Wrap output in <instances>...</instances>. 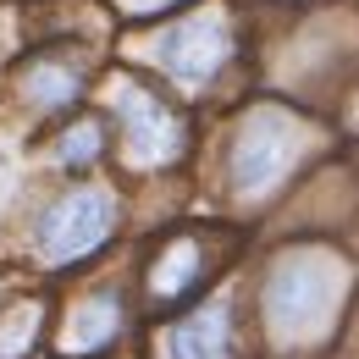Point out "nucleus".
I'll list each match as a JSON object with an SVG mask.
<instances>
[{"instance_id": "nucleus-1", "label": "nucleus", "mask_w": 359, "mask_h": 359, "mask_svg": "<svg viewBox=\"0 0 359 359\" xmlns=\"http://www.w3.org/2000/svg\"><path fill=\"white\" fill-rule=\"evenodd\" d=\"M105 232H111V205H105L100 194H72V199L45 222V249L55 260H67V255L94 249Z\"/></svg>"}, {"instance_id": "nucleus-2", "label": "nucleus", "mask_w": 359, "mask_h": 359, "mask_svg": "<svg viewBox=\"0 0 359 359\" xmlns=\"http://www.w3.org/2000/svg\"><path fill=\"white\" fill-rule=\"evenodd\" d=\"M222 55H226L222 17H199V22H188V28H177V34H166V45H161L166 72H177V78H188V83H199L205 72H216Z\"/></svg>"}, {"instance_id": "nucleus-3", "label": "nucleus", "mask_w": 359, "mask_h": 359, "mask_svg": "<svg viewBox=\"0 0 359 359\" xmlns=\"http://www.w3.org/2000/svg\"><path fill=\"white\" fill-rule=\"evenodd\" d=\"M116 105L128 116V144H133L138 161H161L172 149V116L161 111V100L138 94L133 83H116Z\"/></svg>"}, {"instance_id": "nucleus-4", "label": "nucleus", "mask_w": 359, "mask_h": 359, "mask_svg": "<svg viewBox=\"0 0 359 359\" xmlns=\"http://www.w3.org/2000/svg\"><path fill=\"white\" fill-rule=\"evenodd\" d=\"M226 354V315L205 310L172 332V359H222Z\"/></svg>"}, {"instance_id": "nucleus-5", "label": "nucleus", "mask_w": 359, "mask_h": 359, "mask_svg": "<svg viewBox=\"0 0 359 359\" xmlns=\"http://www.w3.org/2000/svg\"><path fill=\"white\" fill-rule=\"evenodd\" d=\"M287 161V138L282 133H249L243 138V149H238V177L249 182V188H266L271 177H276V166Z\"/></svg>"}, {"instance_id": "nucleus-6", "label": "nucleus", "mask_w": 359, "mask_h": 359, "mask_svg": "<svg viewBox=\"0 0 359 359\" xmlns=\"http://www.w3.org/2000/svg\"><path fill=\"white\" fill-rule=\"evenodd\" d=\"M116 320H122L116 304H89V310H78V320L67 326V337H61V343H67L72 354H89V348H100V343L116 332Z\"/></svg>"}]
</instances>
